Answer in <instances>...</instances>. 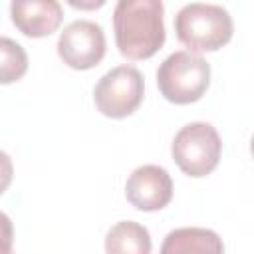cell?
<instances>
[{"label":"cell","mask_w":254,"mask_h":254,"mask_svg":"<svg viewBox=\"0 0 254 254\" xmlns=\"http://www.w3.org/2000/svg\"><path fill=\"white\" fill-rule=\"evenodd\" d=\"M143 75L133 65H117L109 69L93 89V101L101 115L123 119L137 111L143 101Z\"/></svg>","instance_id":"5b68a950"},{"label":"cell","mask_w":254,"mask_h":254,"mask_svg":"<svg viewBox=\"0 0 254 254\" xmlns=\"http://www.w3.org/2000/svg\"><path fill=\"white\" fill-rule=\"evenodd\" d=\"M0 81L2 83H12L18 81L26 69H28V56L24 52V48L10 40V38H0Z\"/></svg>","instance_id":"8fae6325"},{"label":"cell","mask_w":254,"mask_h":254,"mask_svg":"<svg viewBox=\"0 0 254 254\" xmlns=\"http://www.w3.org/2000/svg\"><path fill=\"white\" fill-rule=\"evenodd\" d=\"M10 14L12 24L28 38H46L54 34L64 20V10L56 0L12 2Z\"/></svg>","instance_id":"ba28073f"},{"label":"cell","mask_w":254,"mask_h":254,"mask_svg":"<svg viewBox=\"0 0 254 254\" xmlns=\"http://www.w3.org/2000/svg\"><path fill=\"white\" fill-rule=\"evenodd\" d=\"M125 196L137 210H161L173 198V179L159 165L137 167L125 183Z\"/></svg>","instance_id":"52a82bcc"},{"label":"cell","mask_w":254,"mask_h":254,"mask_svg":"<svg viewBox=\"0 0 254 254\" xmlns=\"http://www.w3.org/2000/svg\"><path fill=\"white\" fill-rule=\"evenodd\" d=\"M175 32L179 42L190 54L216 52L232 38L234 24L222 6L192 2L183 6L175 16Z\"/></svg>","instance_id":"7a4b0ae2"},{"label":"cell","mask_w":254,"mask_h":254,"mask_svg":"<svg viewBox=\"0 0 254 254\" xmlns=\"http://www.w3.org/2000/svg\"><path fill=\"white\" fill-rule=\"evenodd\" d=\"M58 56L71 69H91L105 56L103 28L91 20H75L58 38Z\"/></svg>","instance_id":"8992f818"},{"label":"cell","mask_w":254,"mask_h":254,"mask_svg":"<svg viewBox=\"0 0 254 254\" xmlns=\"http://www.w3.org/2000/svg\"><path fill=\"white\" fill-rule=\"evenodd\" d=\"M210 83V65L204 58L190 52H175L157 69L161 95L175 105L198 101Z\"/></svg>","instance_id":"3957f363"},{"label":"cell","mask_w":254,"mask_h":254,"mask_svg":"<svg viewBox=\"0 0 254 254\" xmlns=\"http://www.w3.org/2000/svg\"><path fill=\"white\" fill-rule=\"evenodd\" d=\"M163 4L159 0H119L113 10L115 44L127 60H149L165 44Z\"/></svg>","instance_id":"6da1fadb"},{"label":"cell","mask_w":254,"mask_h":254,"mask_svg":"<svg viewBox=\"0 0 254 254\" xmlns=\"http://www.w3.org/2000/svg\"><path fill=\"white\" fill-rule=\"evenodd\" d=\"M4 254H8V252H4Z\"/></svg>","instance_id":"4fadbf2b"},{"label":"cell","mask_w":254,"mask_h":254,"mask_svg":"<svg viewBox=\"0 0 254 254\" xmlns=\"http://www.w3.org/2000/svg\"><path fill=\"white\" fill-rule=\"evenodd\" d=\"M161 254H224V246L214 230L185 226L171 230L165 236Z\"/></svg>","instance_id":"9c48e42d"},{"label":"cell","mask_w":254,"mask_h":254,"mask_svg":"<svg viewBox=\"0 0 254 254\" xmlns=\"http://www.w3.org/2000/svg\"><path fill=\"white\" fill-rule=\"evenodd\" d=\"M222 143L210 123L194 121L185 125L173 139L171 153L179 169L194 179L210 175L220 161Z\"/></svg>","instance_id":"277c9868"},{"label":"cell","mask_w":254,"mask_h":254,"mask_svg":"<svg viewBox=\"0 0 254 254\" xmlns=\"http://www.w3.org/2000/svg\"><path fill=\"white\" fill-rule=\"evenodd\" d=\"M105 254H151V234L139 222L121 220L105 234Z\"/></svg>","instance_id":"30bf717a"},{"label":"cell","mask_w":254,"mask_h":254,"mask_svg":"<svg viewBox=\"0 0 254 254\" xmlns=\"http://www.w3.org/2000/svg\"><path fill=\"white\" fill-rule=\"evenodd\" d=\"M250 153H252V157H254V135H252V139H250Z\"/></svg>","instance_id":"7c38bea8"}]
</instances>
